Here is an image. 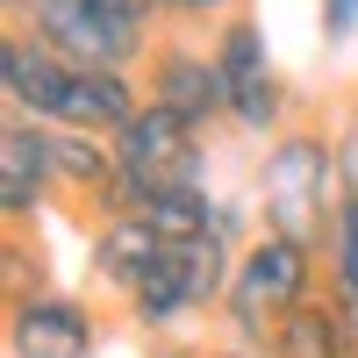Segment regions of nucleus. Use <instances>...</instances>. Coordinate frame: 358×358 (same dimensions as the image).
<instances>
[{
    "label": "nucleus",
    "instance_id": "16",
    "mask_svg": "<svg viewBox=\"0 0 358 358\" xmlns=\"http://www.w3.org/2000/svg\"><path fill=\"white\" fill-rule=\"evenodd\" d=\"M94 8H108V15H122V22H136V29H151V15H158V0H94Z\"/></svg>",
    "mask_w": 358,
    "mask_h": 358
},
{
    "label": "nucleus",
    "instance_id": "11",
    "mask_svg": "<svg viewBox=\"0 0 358 358\" xmlns=\"http://www.w3.org/2000/svg\"><path fill=\"white\" fill-rule=\"evenodd\" d=\"M115 136H86V129H57V187H72V194H101L115 187Z\"/></svg>",
    "mask_w": 358,
    "mask_h": 358
},
{
    "label": "nucleus",
    "instance_id": "12",
    "mask_svg": "<svg viewBox=\"0 0 358 358\" xmlns=\"http://www.w3.org/2000/svg\"><path fill=\"white\" fill-rule=\"evenodd\" d=\"M273 358H351L344 344V322L330 301H308V308H294L280 330H273Z\"/></svg>",
    "mask_w": 358,
    "mask_h": 358
},
{
    "label": "nucleus",
    "instance_id": "19",
    "mask_svg": "<svg viewBox=\"0 0 358 358\" xmlns=\"http://www.w3.org/2000/svg\"><path fill=\"white\" fill-rule=\"evenodd\" d=\"M222 358H244V351H222Z\"/></svg>",
    "mask_w": 358,
    "mask_h": 358
},
{
    "label": "nucleus",
    "instance_id": "18",
    "mask_svg": "<svg viewBox=\"0 0 358 358\" xmlns=\"http://www.w3.org/2000/svg\"><path fill=\"white\" fill-rule=\"evenodd\" d=\"M8 15H29V0H8Z\"/></svg>",
    "mask_w": 358,
    "mask_h": 358
},
{
    "label": "nucleus",
    "instance_id": "5",
    "mask_svg": "<svg viewBox=\"0 0 358 358\" xmlns=\"http://www.w3.org/2000/svg\"><path fill=\"white\" fill-rule=\"evenodd\" d=\"M151 101L172 108L187 129H215V122H229V86H222V72H215V50L158 43V50H151Z\"/></svg>",
    "mask_w": 358,
    "mask_h": 358
},
{
    "label": "nucleus",
    "instance_id": "15",
    "mask_svg": "<svg viewBox=\"0 0 358 358\" xmlns=\"http://www.w3.org/2000/svg\"><path fill=\"white\" fill-rule=\"evenodd\" d=\"M229 0H158V15H179V22H201V15H222Z\"/></svg>",
    "mask_w": 358,
    "mask_h": 358
},
{
    "label": "nucleus",
    "instance_id": "14",
    "mask_svg": "<svg viewBox=\"0 0 358 358\" xmlns=\"http://www.w3.org/2000/svg\"><path fill=\"white\" fill-rule=\"evenodd\" d=\"M358 29V0H322V43H344Z\"/></svg>",
    "mask_w": 358,
    "mask_h": 358
},
{
    "label": "nucleus",
    "instance_id": "8",
    "mask_svg": "<svg viewBox=\"0 0 358 358\" xmlns=\"http://www.w3.org/2000/svg\"><path fill=\"white\" fill-rule=\"evenodd\" d=\"M50 187H57V129L8 115V136H0V208H8V222L22 229Z\"/></svg>",
    "mask_w": 358,
    "mask_h": 358
},
{
    "label": "nucleus",
    "instance_id": "2",
    "mask_svg": "<svg viewBox=\"0 0 358 358\" xmlns=\"http://www.w3.org/2000/svg\"><path fill=\"white\" fill-rule=\"evenodd\" d=\"M315 301V251L308 244H287V236H251L244 251H236V280H229V322L236 337H273L294 308Z\"/></svg>",
    "mask_w": 358,
    "mask_h": 358
},
{
    "label": "nucleus",
    "instance_id": "17",
    "mask_svg": "<svg viewBox=\"0 0 358 358\" xmlns=\"http://www.w3.org/2000/svg\"><path fill=\"white\" fill-rule=\"evenodd\" d=\"M344 172H351V187H358V129H351V143H344Z\"/></svg>",
    "mask_w": 358,
    "mask_h": 358
},
{
    "label": "nucleus",
    "instance_id": "1",
    "mask_svg": "<svg viewBox=\"0 0 358 358\" xmlns=\"http://www.w3.org/2000/svg\"><path fill=\"white\" fill-rule=\"evenodd\" d=\"M265 229L287 236V244H330L337 236V215H344V194H337V151L322 143L315 129H294L273 143L265 158Z\"/></svg>",
    "mask_w": 358,
    "mask_h": 358
},
{
    "label": "nucleus",
    "instance_id": "10",
    "mask_svg": "<svg viewBox=\"0 0 358 358\" xmlns=\"http://www.w3.org/2000/svg\"><path fill=\"white\" fill-rule=\"evenodd\" d=\"M129 315L143 330H165L172 315H194V287H187V251H165L151 273L129 287Z\"/></svg>",
    "mask_w": 358,
    "mask_h": 358
},
{
    "label": "nucleus",
    "instance_id": "7",
    "mask_svg": "<svg viewBox=\"0 0 358 358\" xmlns=\"http://www.w3.org/2000/svg\"><path fill=\"white\" fill-rule=\"evenodd\" d=\"M101 322L65 294H29L8 301V351L15 358H94Z\"/></svg>",
    "mask_w": 358,
    "mask_h": 358
},
{
    "label": "nucleus",
    "instance_id": "6",
    "mask_svg": "<svg viewBox=\"0 0 358 358\" xmlns=\"http://www.w3.org/2000/svg\"><path fill=\"white\" fill-rule=\"evenodd\" d=\"M72 72L50 43H36L29 29H8L0 36V86H8V108L22 115V122H43L57 129V115H65V94H72Z\"/></svg>",
    "mask_w": 358,
    "mask_h": 358
},
{
    "label": "nucleus",
    "instance_id": "4",
    "mask_svg": "<svg viewBox=\"0 0 358 358\" xmlns=\"http://www.w3.org/2000/svg\"><path fill=\"white\" fill-rule=\"evenodd\" d=\"M215 72L229 86V122H244V129H280V72L265 65V29L251 15H229L222 22V36H215Z\"/></svg>",
    "mask_w": 358,
    "mask_h": 358
},
{
    "label": "nucleus",
    "instance_id": "9",
    "mask_svg": "<svg viewBox=\"0 0 358 358\" xmlns=\"http://www.w3.org/2000/svg\"><path fill=\"white\" fill-rule=\"evenodd\" d=\"M165 251H172V244H165V236L143 222V215H108V222L94 229V273H101L108 287H122V294L151 273Z\"/></svg>",
    "mask_w": 358,
    "mask_h": 358
},
{
    "label": "nucleus",
    "instance_id": "3",
    "mask_svg": "<svg viewBox=\"0 0 358 358\" xmlns=\"http://www.w3.org/2000/svg\"><path fill=\"white\" fill-rule=\"evenodd\" d=\"M29 36L36 43H50L65 65H79V72H129L143 50V29L136 22H122V15H108V8H94V0H29Z\"/></svg>",
    "mask_w": 358,
    "mask_h": 358
},
{
    "label": "nucleus",
    "instance_id": "13",
    "mask_svg": "<svg viewBox=\"0 0 358 358\" xmlns=\"http://www.w3.org/2000/svg\"><path fill=\"white\" fill-rule=\"evenodd\" d=\"M0 265H8V301H29V280L43 287V258H29V244H22V236H8Z\"/></svg>",
    "mask_w": 358,
    "mask_h": 358
}]
</instances>
